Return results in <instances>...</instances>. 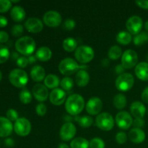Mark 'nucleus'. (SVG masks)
Instances as JSON below:
<instances>
[{"instance_id":"1","label":"nucleus","mask_w":148,"mask_h":148,"mask_svg":"<svg viewBox=\"0 0 148 148\" xmlns=\"http://www.w3.org/2000/svg\"><path fill=\"white\" fill-rule=\"evenodd\" d=\"M85 108V100L79 94L69 95L65 102V109L66 112L72 116H77Z\"/></svg>"},{"instance_id":"2","label":"nucleus","mask_w":148,"mask_h":148,"mask_svg":"<svg viewBox=\"0 0 148 148\" xmlns=\"http://www.w3.org/2000/svg\"><path fill=\"white\" fill-rule=\"evenodd\" d=\"M14 46L17 52L25 56H30L36 50V43L33 38L23 36L15 42Z\"/></svg>"},{"instance_id":"3","label":"nucleus","mask_w":148,"mask_h":148,"mask_svg":"<svg viewBox=\"0 0 148 148\" xmlns=\"http://www.w3.org/2000/svg\"><path fill=\"white\" fill-rule=\"evenodd\" d=\"M9 80L13 86L18 88H24L28 82L27 72L21 69H14L9 75Z\"/></svg>"},{"instance_id":"4","label":"nucleus","mask_w":148,"mask_h":148,"mask_svg":"<svg viewBox=\"0 0 148 148\" xmlns=\"http://www.w3.org/2000/svg\"><path fill=\"white\" fill-rule=\"evenodd\" d=\"M59 70L62 75L69 76L80 70V66H79L75 59L72 58H65L59 63Z\"/></svg>"},{"instance_id":"5","label":"nucleus","mask_w":148,"mask_h":148,"mask_svg":"<svg viewBox=\"0 0 148 148\" xmlns=\"http://www.w3.org/2000/svg\"><path fill=\"white\" fill-rule=\"evenodd\" d=\"M95 53L90 46H80L75 50V56L77 60L81 64H87L93 59Z\"/></svg>"},{"instance_id":"6","label":"nucleus","mask_w":148,"mask_h":148,"mask_svg":"<svg viewBox=\"0 0 148 148\" xmlns=\"http://www.w3.org/2000/svg\"><path fill=\"white\" fill-rule=\"evenodd\" d=\"M134 78L132 74L124 73L119 75L115 82L116 87L120 91H128L133 87Z\"/></svg>"},{"instance_id":"7","label":"nucleus","mask_w":148,"mask_h":148,"mask_svg":"<svg viewBox=\"0 0 148 148\" xmlns=\"http://www.w3.org/2000/svg\"><path fill=\"white\" fill-rule=\"evenodd\" d=\"M95 124L100 130L110 131L114 127V119L108 113H101L98 114L95 119Z\"/></svg>"},{"instance_id":"8","label":"nucleus","mask_w":148,"mask_h":148,"mask_svg":"<svg viewBox=\"0 0 148 148\" xmlns=\"http://www.w3.org/2000/svg\"><path fill=\"white\" fill-rule=\"evenodd\" d=\"M138 55L135 51L128 49L124 52L121 56V64L126 69H130L137 65Z\"/></svg>"},{"instance_id":"9","label":"nucleus","mask_w":148,"mask_h":148,"mask_svg":"<svg viewBox=\"0 0 148 148\" xmlns=\"http://www.w3.org/2000/svg\"><path fill=\"white\" fill-rule=\"evenodd\" d=\"M14 130L16 134L21 137H25L28 135L31 131V124L30 121L26 118L22 117L19 118L14 122Z\"/></svg>"},{"instance_id":"10","label":"nucleus","mask_w":148,"mask_h":148,"mask_svg":"<svg viewBox=\"0 0 148 148\" xmlns=\"http://www.w3.org/2000/svg\"><path fill=\"white\" fill-rule=\"evenodd\" d=\"M143 27V21L140 16L133 15L127 20L126 27L131 35H137L141 32Z\"/></svg>"},{"instance_id":"11","label":"nucleus","mask_w":148,"mask_h":148,"mask_svg":"<svg viewBox=\"0 0 148 148\" xmlns=\"http://www.w3.org/2000/svg\"><path fill=\"white\" fill-rule=\"evenodd\" d=\"M43 23L49 27H55L60 25L62 21V15L55 10L46 12L43 17Z\"/></svg>"},{"instance_id":"12","label":"nucleus","mask_w":148,"mask_h":148,"mask_svg":"<svg viewBox=\"0 0 148 148\" xmlns=\"http://www.w3.org/2000/svg\"><path fill=\"white\" fill-rule=\"evenodd\" d=\"M116 123L117 126L121 130H127L133 124V119L132 116L127 111H120L116 116Z\"/></svg>"},{"instance_id":"13","label":"nucleus","mask_w":148,"mask_h":148,"mask_svg":"<svg viewBox=\"0 0 148 148\" xmlns=\"http://www.w3.org/2000/svg\"><path fill=\"white\" fill-rule=\"evenodd\" d=\"M76 132L77 129L75 124L72 122H66L61 127L59 135L63 141L66 142L73 139Z\"/></svg>"},{"instance_id":"14","label":"nucleus","mask_w":148,"mask_h":148,"mask_svg":"<svg viewBox=\"0 0 148 148\" xmlns=\"http://www.w3.org/2000/svg\"><path fill=\"white\" fill-rule=\"evenodd\" d=\"M102 108L103 102L98 97H92L86 104V111L90 115H98Z\"/></svg>"},{"instance_id":"15","label":"nucleus","mask_w":148,"mask_h":148,"mask_svg":"<svg viewBox=\"0 0 148 148\" xmlns=\"http://www.w3.org/2000/svg\"><path fill=\"white\" fill-rule=\"evenodd\" d=\"M26 30L32 33H37L43 28V24L40 19L37 17H30L25 23Z\"/></svg>"},{"instance_id":"16","label":"nucleus","mask_w":148,"mask_h":148,"mask_svg":"<svg viewBox=\"0 0 148 148\" xmlns=\"http://www.w3.org/2000/svg\"><path fill=\"white\" fill-rule=\"evenodd\" d=\"M66 98V94L64 90L56 88L51 92L49 95L50 102L54 106H61L64 103Z\"/></svg>"},{"instance_id":"17","label":"nucleus","mask_w":148,"mask_h":148,"mask_svg":"<svg viewBox=\"0 0 148 148\" xmlns=\"http://www.w3.org/2000/svg\"><path fill=\"white\" fill-rule=\"evenodd\" d=\"M32 92H33L34 98L40 102H43V101H46L49 97L48 88L44 85H42L40 83L36 84L33 86Z\"/></svg>"},{"instance_id":"18","label":"nucleus","mask_w":148,"mask_h":148,"mask_svg":"<svg viewBox=\"0 0 148 148\" xmlns=\"http://www.w3.org/2000/svg\"><path fill=\"white\" fill-rule=\"evenodd\" d=\"M13 124L12 121L5 117L0 116V137H7L13 131Z\"/></svg>"},{"instance_id":"19","label":"nucleus","mask_w":148,"mask_h":148,"mask_svg":"<svg viewBox=\"0 0 148 148\" xmlns=\"http://www.w3.org/2000/svg\"><path fill=\"white\" fill-rule=\"evenodd\" d=\"M130 111L133 116L135 117V119H143L144 116L145 115L147 109L145 106L142 102L134 101L131 104Z\"/></svg>"},{"instance_id":"20","label":"nucleus","mask_w":148,"mask_h":148,"mask_svg":"<svg viewBox=\"0 0 148 148\" xmlns=\"http://www.w3.org/2000/svg\"><path fill=\"white\" fill-rule=\"evenodd\" d=\"M145 133L142 129L133 128L129 133V138L132 143L135 144H140L143 143L145 140Z\"/></svg>"},{"instance_id":"21","label":"nucleus","mask_w":148,"mask_h":148,"mask_svg":"<svg viewBox=\"0 0 148 148\" xmlns=\"http://www.w3.org/2000/svg\"><path fill=\"white\" fill-rule=\"evenodd\" d=\"M134 72L137 77L143 81L148 80V63L140 62L135 66Z\"/></svg>"},{"instance_id":"22","label":"nucleus","mask_w":148,"mask_h":148,"mask_svg":"<svg viewBox=\"0 0 148 148\" xmlns=\"http://www.w3.org/2000/svg\"><path fill=\"white\" fill-rule=\"evenodd\" d=\"M30 76L35 82H40L46 78V71L44 68L39 65H36L30 71Z\"/></svg>"},{"instance_id":"23","label":"nucleus","mask_w":148,"mask_h":148,"mask_svg":"<svg viewBox=\"0 0 148 148\" xmlns=\"http://www.w3.org/2000/svg\"><path fill=\"white\" fill-rule=\"evenodd\" d=\"M26 13L24 9L20 6H14L12 8L10 16L12 19L16 23H20L25 18Z\"/></svg>"},{"instance_id":"24","label":"nucleus","mask_w":148,"mask_h":148,"mask_svg":"<svg viewBox=\"0 0 148 148\" xmlns=\"http://www.w3.org/2000/svg\"><path fill=\"white\" fill-rule=\"evenodd\" d=\"M90 81V75L88 72L84 69L78 71L75 76V82L79 87L83 88L88 84Z\"/></svg>"},{"instance_id":"25","label":"nucleus","mask_w":148,"mask_h":148,"mask_svg":"<svg viewBox=\"0 0 148 148\" xmlns=\"http://www.w3.org/2000/svg\"><path fill=\"white\" fill-rule=\"evenodd\" d=\"M36 56L41 62H47L51 58L52 51L47 46H41L36 51Z\"/></svg>"},{"instance_id":"26","label":"nucleus","mask_w":148,"mask_h":148,"mask_svg":"<svg viewBox=\"0 0 148 148\" xmlns=\"http://www.w3.org/2000/svg\"><path fill=\"white\" fill-rule=\"evenodd\" d=\"M60 84L59 78L56 75L50 74L47 75L44 79V85L50 89H56Z\"/></svg>"},{"instance_id":"27","label":"nucleus","mask_w":148,"mask_h":148,"mask_svg":"<svg viewBox=\"0 0 148 148\" xmlns=\"http://www.w3.org/2000/svg\"><path fill=\"white\" fill-rule=\"evenodd\" d=\"M62 46L66 51L72 52L77 49V40L73 38H66L63 40Z\"/></svg>"},{"instance_id":"28","label":"nucleus","mask_w":148,"mask_h":148,"mask_svg":"<svg viewBox=\"0 0 148 148\" xmlns=\"http://www.w3.org/2000/svg\"><path fill=\"white\" fill-rule=\"evenodd\" d=\"M89 142L83 137L73 139L70 143V148H89Z\"/></svg>"},{"instance_id":"29","label":"nucleus","mask_w":148,"mask_h":148,"mask_svg":"<svg viewBox=\"0 0 148 148\" xmlns=\"http://www.w3.org/2000/svg\"><path fill=\"white\" fill-rule=\"evenodd\" d=\"M127 98L122 93H119L114 98V105L117 109L121 110L127 106Z\"/></svg>"},{"instance_id":"30","label":"nucleus","mask_w":148,"mask_h":148,"mask_svg":"<svg viewBox=\"0 0 148 148\" xmlns=\"http://www.w3.org/2000/svg\"><path fill=\"white\" fill-rule=\"evenodd\" d=\"M132 35L129 32L127 31H121L117 34L116 40L121 45H127L131 43Z\"/></svg>"},{"instance_id":"31","label":"nucleus","mask_w":148,"mask_h":148,"mask_svg":"<svg viewBox=\"0 0 148 148\" xmlns=\"http://www.w3.org/2000/svg\"><path fill=\"white\" fill-rule=\"evenodd\" d=\"M121 54H122V49L117 45L111 46L108 53V58L112 60H117L119 58L121 57Z\"/></svg>"},{"instance_id":"32","label":"nucleus","mask_w":148,"mask_h":148,"mask_svg":"<svg viewBox=\"0 0 148 148\" xmlns=\"http://www.w3.org/2000/svg\"><path fill=\"white\" fill-rule=\"evenodd\" d=\"M148 42V32L141 31L134 38V43L136 46H142Z\"/></svg>"},{"instance_id":"33","label":"nucleus","mask_w":148,"mask_h":148,"mask_svg":"<svg viewBox=\"0 0 148 148\" xmlns=\"http://www.w3.org/2000/svg\"><path fill=\"white\" fill-rule=\"evenodd\" d=\"M76 121H77L79 125L82 128H88L93 123V119L90 116H84L82 117H78V118H76Z\"/></svg>"},{"instance_id":"34","label":"nucleus","mask_w":148,"mask_h":148,"mask_svg":"<svg viewBox=\"0 0 148 148\" xmlns=\"http://www.w3.org/2000/svg\"><path fill=\"white\" fill-rule=\"evenodd\" d=\"M10 56L9 49L4 45L0 43V64L5 63Z\"/></svg>"},{"instance_id":"35","label":"nucleus","mask_w":148,"mask_h":148,"mask_svg":"<svg viewBox=\"0 0 148 148\" xmlns=\"http://www.w3.org/2000/svg\"><path fill=\"white\" fill-rule=\"evenodd\" d=\"M20 100L23 103L28 104L32 101V94L28 90H23L20 93Z\"/></svg>"},{"instance_id":"36","label":"nucleus","mask_w":148,"mask_h":148,"mask_svg":"<svg viewBox=\"0 0 148 148\" xmlns=\"http://www.w3.org/2000/svg\"><path fill=\"white\" fill-rule=\"evenodd\" d=\"M61 86H62V90L66 91H69L70 90H72V88H73L74 85V81L69 77H65L63 79H62L60 82Z\"/></svg>"},{"instance_id":"37","label":"nucleus","mask_w":148,"mask_h":148,"mask_svg":"<svg viewBox=\"0 0 148 148\" xmlns=\"http://www.w3.org/2000/svg\"><path fill=\"white\" fill-rule=\"evenodd\" d=\"M90 148H105V143L102 139L95 137L89 142Z\"/></svg>"},{"instance_id":"38","label":"nucleus","mask_w":148,"mask_h":148,"mask_svg":"<svg viewBox=\"0 0 148 148\" xmlns=\"http://www.w3.org/2000/svg\"><path fill=\"white\" fill-rule=\"evenodd\" d=\"M24 32L23 26L20 24H16L12 27L11 33L14 37H20Z\"/></svg>"},{"instance_id":"39","label":"nucleus","mask_w":148,"mask_h":148,"mask_svg":"<svg viewBox=\"0 0 148 148\" xmlns=\"http://www.w3.org/2000/svg\"><path fill=\"white\" fill-rule=\"evenodd\" d=\"M12 7L11 1L0 0V13H5Z\"/></svg>"},{"instance_id":"40","label":"nucleus","mask_w":148,"mask_h":148,"mask_svg":"<svg viewBox=\"0 0 148 148\" xmlns=\"http://www.w3.org/2000/svg\"><path fill=\"white\" fill-rule=\"evenodd\" d=\"M6 116H7V118L10 121H16L19 119L18 113L13 108H10L9 110H7V113H6Z\"/></svg>"},{"instance_id":"41","label":"nucleus","mask_w":148,"mask_h":148,"mask_svg":"<svg viewBox=\"0 0 148 148\" xmlns=\"http://www.w3.org/2000/svg\"><path fill=\"white\" fill-rule=\"evenodd\" d=\"M116 141L120 145H123L127 141V135L124 132H119L116 135Z\"/></svg>"},{"instance_id":"42","label":"nucleus","mask_w":148,"mask_h":148,"mask_svg":"<svg viewBox=\"0 0 148 148\" xmlns=\"http://www.w3.org/2000/svg\"><path fill=\"white\" fill-rule=\"evenodd\" d=\"M36 111L38 115L40 116H43L46 114L47 107H46V106L44 103H41L38 104L36 108Z\"/></svg>"},{"instance_id":"43","label":"nucleus","mask_w":148,"mask_h":148,"mask_svg":"<svg viewBox=\"0 0 148 148\" xmlns=\"http://www.w3.org/2000/svg\"><path fill=\"white\" fill-rule=\"evenodd\" d=\"M75 22L72 19H66L63 23V28L66 30H72L75 27Z\"/></svg>"},{"instance_id":"44","label":"nucleus","mask_w":148,"mask_h":148,"mask_svg":"<svg viewBox=\"0 0 148 148\" xmlns=\"http://www.w3.org/2000/svg\"><path fill=\"white\" fill-rule=\"evenodd\" d=\"M16 63H17V65L19 67L25 68L28 64V59L25 56H20V58L16 61Z\"/></svg>"},{"instance_id":"45","label":"nucleus","mask_w":148,"mask_h":148,"mask_svg":"<svg viewBox=\"0 0 148 148\" xmlns=\"http://www.w3.org/2000/svg\"><path fill=\"white\" fill-rule=\"evenodd\" d=\"M145 120L143 119H135L133 121V125H134V128H139L141 129L145 125Z\"/></svg>"},{"instance_id":"46","label":"nucleus","mask_w":148,"mask_h":148,"mask_svg":"<svg viewBox=\"0 0 148 148\" xmlns=\"http://www.w3.org/2000/svg\"><path fill=\"white\" fill-rule=\"evenodd\" d=\"M9 40V35L5 31H0V43H7Z\"/></svg>"},{"instance_id":"47","label":"nucleus","mask_w":148,"mask_h":148,"mask_svg":"<svg viewBox=\"0 0 148 148\" xmlns=\"http://www.w3.org/2000/svg\"><path fill=\"white\" fill-rule=\"evenodd\" d=\"M142 100L143 101V102L148 103V86L146 87L144 89V90L143 91L141 95Z\"/></svg>"},{"instance_id":"48","label":"nucleus","mask_w":148,"mask_h":148,"mask_svg":"<svg viewBox=\"0 0 148 148\" xmlns=\"http://www.w3.org/2000/svg\"><path fill=\"white\" fill-rule=\"evenodd\" d=\"M136 4L139 6L140 7L143 9H145V10H148V0L147 1H143V0H137L135 1Z\"/></svg>"},{"instance_id":"49","label":"nucleus","mask_w":148,"mask_h":148,"mask_svg":"<svg viewBox=\"0 0 148 148\" xmlns=\"http://www.w3.org/2000/svg\"><path fill=\"white\" fill-rule=\"evenodd\" d=\"M125 68L123 66L122 64H119L116 66L115 68V72L117 75H122V74L124 73V71H125Z\"/></svg>"},{"instance_id":"50","label":"nucleus","mask_w":148,"mask_h":148,"mask_svg":"<svg viewBox=\"0 0 148 148\" xmlns=\"http://www.w3.org/2000/svg\"><path fill=\"white\" fill-rule=\"evenodd\" d=\"M8 24V20L4 16L0 15V27H4Z\"/></svg>"},{"instance_id":"51","label":"nucleus","mask_w":148,"mask_h":148,"mask_svg":"<svg viewBox=\"0 0 148 148\" xmlns=\"http://www.w3.org/2000/svg\"><path fill=\"white\" fill-rule=\"evenodd\" d=\"M4 144L7 147H13L14 145V141L12 138H7L4 140Z\"/></svg>"},{"instance_id":"52","label":"nucleus","mask_w":148,"mask_h":148,"mask_svg":"<svg viewBox=\"0 0 148 148\" xmlns=\"http://www.w3.org/2000/svg\"><path fill=\"white\" fill-rule=\"evenodd\" d=\"M27 59H28L29 64H30L35 63V62H36V61H37V58H36V56H33V55H30V56H29L28 57H27Z\"/></svg>"},{"instance_id":"53","label":"nucleus","mask_w":148,"mask_h":148,"mask_svg":"<svg viewBox=\"0 0 148 148\" xmlns=\"http://www.w3.org/2000/svg\"><path fill=\"white\" fill-rule=\"evenodd\" d=\"M11 58L13 59V60L17 61V59L20 58V56H19V54L17 53V52L12 51V54H11Z\"/></svg>"},{"instance_id":"54","label":"nucleus","mask_w":148,"mask_h":148,"mask_svg":"<svg viewBox=\"0 0 148 148\" xmlns=\"http://www.w3.org/2000/svg\"><path fill=\"white\" fill-rule=\"evenodd\" d=\"M102 64L103 66H107L108 64H109V61H108V59H104L103 60H102Z\"/></svg>"},{"instance_id":"55","label":"nucleus","mask_w":148,"mask_h":148,"mask_svg":"<svg viewBox=\"0 0 148 148\" xmlns=\"http://www.w3.org/2000/svg\"><path fill=\"white\" fill-rule=\"evenodd\" d=\"M64 120H65V121H66V122H71V121H72V118L71 117V116L65 115Z\"/></svg>"},{"instance_id":"56","label":"nucleus","mask_w":148,"mask_h":148,"mask_svg":"<svg viewBox=\"0 0 148 148\" xmlns=\"http://www.w3.org/2000/svg\"><path fill=\"white\" fill-rule=\"evenodd\" d=\"M58 148H70L69 147V145H67L65 143H60L58 146Z\"/></svg>"},{"instance_id":"57","label":"nucleus","mask_w":148,"mask_h":148,"mask_svg":"<svg viewBox=\"0 0 148 148\" xmlns=\"http://www.w3.org/2000/svg\"><path fill=\"white\" fill-rule=\"evenodd\" d=\"M145 28L146 31L148 32V20L147 21H146L145 23Z\"/></svg>"},{"instance_id":"58","label":"nucleus","mask_w":148,"mask_h":148,"mask_svg":"<svg viewBox=\"0 0 148 148\" xmlns=\"http://www.w3.org/2000/svg\"><path fill=\"white\" fill-rule=\"evenodd\" d=\"M1 79H2V73H1V72L0 71V81L1 80Z\"/></svg>"},{"instance_id":"59","label":"nucleus","mask_w":148,"mask_h":148,"mask_svg":"<svg viewBox=\"0 0 148 148\" xmlns=\"http://www.w3.org/2000/svg\"><path fill=\"white\" fill-rule=\"evenodd\" d=\"M146 60L147 61V63H148V53L147 54V56H146Z\"/></svg>"},{"instance_id":"60","label":"nucleus","mask_w":148,"mask_h":148,"mask_svg":"<svg viewBox=\"0 0 148 148\" xmlns=\"http://www.w3.org/2000/svg\"><path fill=\"white\" fill-rule=\"evenodd\" d=\"M147 115H148V108H147Z\"/></svg>"}]
</instances>
